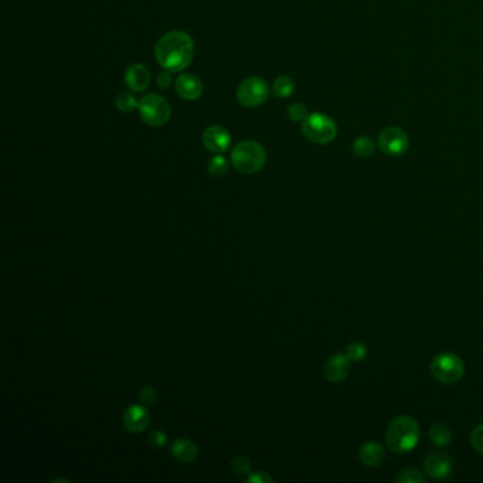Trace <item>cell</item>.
<instances>
[{"instance_id":"16","label":"cell","mask_w":483,"mask_h":483,"mask_svg":"<svg viewBox=\"0 0 483 483\" xmlns=\"http://www.w3.org/2000/svg\"><path fill=\"white\" fill-rule=\"evenodd\" d=\"M172 454L179 462L192 464L196 461L199 455V450L196 444H193L189 440H176L172 445Z\"/></svg>"},{"instance_id":"6","label":"cell","mask_w":483,"mask_h":483,"mask_svg":"<svg viewBox=\"0 0 483 483\" xmlns=\"http://www.w3.org/2000/svg\"><path fill=\"white\" fill-rule=\"evenodd\" d=\"M302 132L313 143H329L336 136V125L323 114H312L302 123Z\"/></svg>"},{"instance_id":"22","label":"cell","mask_w":483,"mask_h":483,"mask_svg":"<svg viewBox=\"0 0 483 483\" xmlns=\"http://www.w3.org/2000/svg\"><path fill=\"white\" fill-rule=\"evenodd\" d=\"M353 149H355L356 156H359V157H368L374 152V145H373V142L368 137H360V139H358L355 142Z\"/></svg>"},{"instance_id":"27","label":"cell","mask_w":483,"mask_h":483,"mask_svg":"<svg viewBox=\"0 0 483 483\" xmlns=\"http://www.w3.org/2000/svg\"><path fill=\"white\" fill-rule=\"evenodd\" d=\"M471 444L477 450V452L483 454V424L475 427L471 434Z\"/></svg>"},{"instance_id":"28","label":"cell","mask_w":483,"mask_h":483,"mask_svg":"<svg viewBox=\"0 0 483 483\" xmlns=\"http://www.w3.org/2000/svg\"><path fill=\"white\" fill-rule=\"evenodd\" d=\"M149 444H150L153 448H162V447L166 444V435H165V432H162V431H153V432L149 435Z\"/></svg>"},{"instance_id":"7","label":"cell","mask_w":483,"mask_h":483,"mask_svg":"<svg viewBox=\"0 0 483 483\" xmlns=\"http://www.w3.org/2000/svg\"><path fill=\"white\" fill-rule=\"evenodd\" d=\"M268 95H269L268 84L258 77L245 78L237 88V100L246 108L262 105L268 100Z\"/></svg>"},{"instance_id":"24","label":"cell","mask_w":483,"mask_h":483,"mask_svg":"<svg viewBox=\"0 0 483 483\" xmlns=\"http://www.w3.org/2000/svg\"><path fill=\"white\" fill-rule=\"evenodd\" d=\"M232 468L236 474H240V475H248L251 472V464L245 457H236L232 461Z\"/></svg>"},{"instance_id":"4","label":"cell","mask_w":483,"mask_h":483,"mask_svg":"<svg viewBox=\"0 0 483 483\" xmlns=\"http://www.w3.org/2000/svg\"><path fill=\"white\" fill-rule=\"evenodd\" d=\"M139 114L149 126H163L170 120L172 110L169 103L157 94L145 95L137 104Z\"/></svg>"},{"instance_id":"15","label":"cell","mask_w":483,"mask_h":483,"mask_svg":"<svg viewBox=\"0 0 483 483\" xmlns=\"http://www.w3.org/2000/svg\"><path fill=\"white\" fill-rule=\"evenodd\" d=\"M359 458L365 467H378L383 464L385 458V452L381 444L375 441H368L363 444L360 451H359Z\"/></svg>"},{"instance_id":"17","label":"cell","mask_w":483,"mask_h":483,"mask_svg":"<svg viewBox=\"0 0 483 483\" xmlns=\"http://www.w3.org/2000/svg\"><path fill=\"white\" fill-rule=\"evenodd\" d=\"M430 440L437 447H445L452 441V432L445 424H434L430 430Z\"/></svg>"},{"instance_id":"26","label":"cell","mask_w":483,"mask_h":483,"mask_svg":"<svg viewBox=\"0 0 483 483\" xmlns=\"http://www.w3.org/2000/svg\"><path fill=\"white\" fill-rule=\"evenodd\" d=\"M288 115L292 121H305V118L308 117L306 114V108L302 104H294L289 107L288 110Z\"/></svg>"},{"instance_id":"8","label":"cell","mask_w":483,"mask_h":483,"mask_svg":"<svg viewBox=\"0 0 483 483\" xmlns=\"http://www.w3.org/2000/svg\"><path fill=\"white\" fill-rule=\"evenodd\" d=\"M424 472L431 479H447L454 472V461L444 452H432L424 459Z\"/></svg>"},{"instance_id":"2","label":"cell","mask_w":483,"mask_h":483,"mask_svg":"<svg viewBox=\"0 0 483 483\" xmlns=\"http://www.w3.org/2000/svg\"><path fill=\"white\" fill-rule=\"evenodd\" d=\"M420 434L421 430L417 420L410 415H400L390 422L385 432V442L393 452L407 454L417 447Z\"/></svg>"},{"instance_id":"5","label":"cell","mask_w":483,"mask_h":483,"mask_svg":"<svg viewBox=\"0 0 483 483\" xmlns=\"http://www.w3.org/2000/svg\"><path fill=\"white\" fill-rule=\"evenodd\" d=\"M431 373L438 381L444 384H454L462 378L465 365L459 356L454 353H441L435 356L431 363Z\"/></svg>"},{"instance_id":"3","label":"cell","mask_w":483,"mask_h":483,"mask_svg":"<svg viewBox=\"0 0 483 483\" xmlns=\"http://www.w3.org/2000/svg\"><path fill=\"white\" fill-rule=\"evenodd\" d=\"M265 149L254 140H244L239 143L232 153V163L242 175H252L261 170L265 165Z\"/></svg>"},{"instance_id":"9","label":"cell","mask_w":483,"mask_h":483,"mask_svg":"<svg viewBox=\"0 0 483 483\" xmlns=\"http://www.w3.org/2000/svg\"><path fill=\"white\" fill-rule=\"evenodd\" d=\"M378 143H380V147L384 153L398 156V155H401L407 150L408 137L401 129L390 126V128H385L380 133Z\"/></svg>"},{"instance_id":"20","label":"cell","mask_w":483,"mask_h":483,"mask_svg":"<svg viewBox=\"0 0 483 483\" xmlns=\"http://www.w3.org/2000/svg\"><path fill=\"white\" fill-rule=\"evenodd\" d=\"M424 481H425V477L417 469H404V471H400L395 477L397 483H422Z\"/></svg>"},{"instance_id":"11","label":"cell","mask_w":483,"mask_h":483,"mask_svg":"<svg viewBox=\"0 0 483 483\" xmlns=\"http://www.w3.org/2000/svg\"><path fill=\"white\" fill-rule=\"evenodd\" d=\"M175 88L180 98L186 101H194L200 98L203 93V83L194 74H182L177 77Z\"/></svg>"},{"instance_id":"10","label":"cell","mask_w":483,"mask_h":483,"mask_svg":"<svg viewBox=\"0 0 483 483\" xmlns=\"http://www.w3.org/2000/svg\"><path fill=\"white\" fill-rule=\"evenodd\" d=\"M203 143L204 146L216 153V155H222L224 153L232 143V135L227 129H224L223 126H209L204 133H203Z\"/></svg>"},{"instance_id":"25","label":"cell","mask_w":483,"mask_h":483,"mask_svg":"<svg viewBox=\"0 0 483 483\" xmlns=\"http://www.w3.org/2000/svg\"><path fill=\"white\" fill-rule=\"evenodd\" d=\"M157 391L152 385H147L140 391V401L143 405H152L157 400Z\"/></svg>"},{"instance_id":"14","label":"cell","mask_w":483,"mask_h":483,"mask_svg":"<svg viewBox=\"0 0 483 483\" xmlns=\"http://www.w3.org/2000/svg\"><path fill=\"white\" fill-rule=\"evenodd\" d=\"M125 83L133 93H143L150 85V74L142 64L130 66L125 73Z\"/></svg>"},{"instance_id":"29","label":"cell","mask_w":483,"mask_h":483,"mask_svg":"<svg viewBox=\"0 0 483 483\" xmlns=\"http://www.w3.org/2000/svg\"><path fill=\"white\" fill-rule=\"evenodd\" d=\"M156 84H157V87H160V88H163V90H166V88H169L170 85H172V73L170 71H163V73H160L159 76H157V78H156Z\"/></svg>"},{"instance_id":"30","label":"cell","mask_w":483,"mask_h":483,"mask_svg":"<svg viewBox=\"0 0 483 483\" xmlns=\"http://www.w3.org/2000/svg\"><path fill=\"white\" fill-rule=\"evenodd\" d=\"M248 482H272V478H271L268 474H265V472H255L254 475H251V477L248 478Z\"/></svg>"},{"instance_id":"23","label":"cell","mask_w":483,"mask_h":483,"mask_svg":"<svg viewBox=\"0 0 483 483\" xmlns=\"http://www.w3.org/2000/svg\"><path fill=\"white\" fill-rule=\"evenodd\" d=\"M346 355L352 362H362L363 359L367 356V348L363 345L362 342H353L349 345Z\"/></svg>"},{"instance_id":"19","label":"cell","mask_w":483,"mask_h":483,"mask_svg":"<svg viewBox=\"0 0 483 483\" xmlns=\"http://www.w3.org/2000/svg\"><path fill=\"white\" fill-rule=\"evenodd\" d=\"M207 170L210 172V175L213 176H223L229 172V162L224 156L222 155H216L210 159L209 165H207Z\"/></svg>"},{"instance_id":"12","label":"cell","mask_w":483,"mask_h":483,"mask_svg":"<svg viewBox=\"0 0 483 483\" xmlns=\"http://www.w3.org/2000/svg\"><path fill=\"white\" fill-rule=\"evenodd\" d=\"M149 422L150 417L143 405H130L123 412V427L130 432H143Z\"/></svg>"},{"instance_id":"1","label":"cell","mask_w":483,"mask_h":483,"mask_svg":"<svg viewBox=\"0 0 483 483\" xmlns=\"http://www.w3.org/2000/svg\"><path fill=\"white\" fill-rule=\"evenodd\" d=\"M194 56L193 38L185 31H169L159 38L155 47V57L163 70L179 73L186 70Z\"/></svg>"},{"instance_id":"13","label":"cell","mask_w":483,"mask_h":483,"mask_svg":"<svg viewBox=\"0 0 483 483\" xmlns=\"http://www.w3.org/2000/svg\"><path fill=\"white\" fill-rule=\"evenodd\" d=\"M350 359L348 355H333L325 363V375L332 383L343 381L350 373Z\"/></svg>"},{"instance_id":"21","label":"cell","mask_w":483,"mask_h":483,"mask_svg":"<svg viewBox=\"0 0 483 483\" xmlns=\"http://www.w3.org/2000/svg\"><path fill=\"white\" fill-rule=\"evenodd\" d=\"M139 101L130 94V93H121L117 97V107L122 113H132L135 108H137Z\"/></svg>"},{"instance_id":"18","label":"cell","mask_w":483,"mask_h":483,"mask_svg":"<svg viewBox=\"0 0 483 483\" xmlns=\"http://www.w3.org/2000/svg\"><path fill=\"white\" fill-rule=\"evenodd\" d=\"M295 88V84L292 81V78L282 76L279 78H276V81L274 83V94L279 98H288L289 95H292Z\"/></svg>"}]
</instances>
